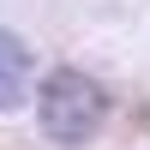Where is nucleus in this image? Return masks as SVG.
Masks as SVG:
<instances>
[{
    "label": "nucleus",
    "mask_w": 150,
    "mask_h": 150,
    "mask_svg": "<svg viewBox=\"0 0 150 150\" xmlns=\"http://www.w3.org/2000/svg\"><path fill=\"white\" fill-rule=\"evenodd\" d=\"M36 120H42L48 138L66 144V150L72 144H90L96 132H102V120H108V96H102L96 78L60 66V72H48L42 90H36Z\"/></svg>",
    "instance_id": "f257e3e1"
},
{
    "label": "nucleus",
    "mask_w": 150,
    "mask_h": 150,
    "mask_svg": "<svg viewBox=\"0 0 150 150\" xmlns=\"http://www.w3.org/2000/svg\"><path fill=\"white\" fill-rule=\"evenodd\" d=\"M24 96H30V48L12 30H0V114L18 108Z\"/></svg>",
    "instance_id": "f03ea898"
}]
</instances>
